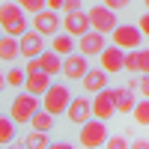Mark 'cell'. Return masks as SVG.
I'll list each match as a JSON object with an SVG mask.
<instances>
[{
  "label": "cell",
  "instance_id": "3957f363",
  "mask_svg": "<svg viewBox=\"0 0 149 149\" xmlns=\"http://www.w3.org/2000/svg\"><path fill=\"white\" fill-rule=\"evenodd\" d=\"M72 104V95H69V86L66 84H51L45 93V110H51V113H66Z\"/></svg>",
  "mask_w": 149,
  "mask_h": 149
},
{
  "label": "cell",
  "instance_id": "836d02e7",
  "mask_svg": "<svg viewBox=\"0 0 149 149\" xmlns=\"http://www.w3.org/2000/svg\"><path fill=\"white\" fill-rule=\"evenodd\" d=\"M140 30H143V36H149V12L140 15Z\"/></svg>",
  "mask_w": 149,
  "mask_h": 149
},
{
  "label": "cell",
  "instance_id": "8fae6325",
  "mask_svg": "<svg viewBox=\"0 0 149 149\" xmlns=\"http://www.w3.org/2000/svg\"><path fill=\"white\" fill-rule=\"evenodd\" d=\"M104 48H107L104 33H98V30L84 33V36H81V42H78V51H81V54H86V57H102Z\"/></svg>",
  "mask_w": 149,
  "mask_h": 149
},
{
  "label": "cell",
  "instance_id": "4316f807",
  "mask_svg": "<svg viewBox=\"0 0 149 149\" xmlns=\"http://www.w3.org/2000/svg\"><path fill=\"white\" fill-rule=\"evenodd\" d=\"M125 69H128V72H140V48L125 51Z\"/></svg>",
  "mask_w": 149,
  "mask_h": 149
},
{
  "label": "cell",
  "instance_id": "484cf974",
  "mask_svg": "<svg viewBox=\"0 0 149 149\" xmlns=\"http://www.w3.org/2000/svg\"><path fill=\"white\" fill-rule=\"evenodd\" d=\"M3 33H9V36H24V33H27V21H24V15L15 18V21H9V24H3Z\"/></svg>",
  "mask_w": 149,
  "mask_h": 149
},
{
  "label": "cell",
  "instance_id": "7a4b0ae2",
  "mask_svg": "<svg viewBox=\"0 0 149 149\" xmlns=\"http://www.w3.org/2000/svg\"><path fill=\"white\" fill-rule=\"evenodd\" d=\"M36 110H39V102H36V95L24 90L21 95H15V102L9 104V116L15 119L18 125H24V122H30V119H33Z\"/></svg>",
  "mask_w": 149,
  "mask_h": 149
},
{
  "label": "cell",
  "instance_id": "74e56055",
  "mask_svg": "<svg viewBox=\"0 0 149 149\" xmlns=\"http://www.w3.org/2000/svg\"><path fill=\"white\" fill-rule=\"evenodd\" d=\"M143 3H146V9H149V0H143Z\"/></svg>",
  "mask_w": 149,
  "mask_h": 149
},
{
  "label": "cell",
  "instance_id": "ba28073f",
  "mask_svg": "<svg viewBox=\"0 0 149 149\" xmlns=\"http://www.w3.org/2000/svg\"><path fill=\"white\" fill-rule=\"evenodd\" d=\"M90 72V66H86V54H69L63 60V74H66V81H84V74Z\"/></svg>",
  "mask_w": 149,
  "mask_h": 149
},
{
  "label": "cell",
  "instance_id": "7c38bea8",
  "mask_svg": "<svg viewBox=\"0 0 149 149\" xmlns=\"http://www.w3.org/2000/svg\"><path fill=\"white\" fill-rule=\"evenodd\" d=\"M69 122H74V125H84L86 119L93 116V102L86 95H78V98H72V104H69Z\"/></svg>",
  "mask_w": 149,
  "mask_h": 149
},
{
  "label": "cell",
  "instance_id": "e575fe53",
  "mask_svg": "<svg viewBox=\"0 0 149 149\" xmlns=\"http://www.w3.org/2000/svg\"><path fill=\"white\" fill-rule=\"evenodd\" d=\"M72 9H81V0H66V12H72Z\"/></svg>",
  "mask_w": 149,
  "mask_h": 149
},
{
  "label": "cell",
  "instance_id": "d590c367",
  "mask_svg": "<svg viewBox=\"0 0 149 149\" xmlns=\"http://www.w3.org/2000/svg\"><path fill=\"white\" fill-rule=\"evenodd\" d=\"M146 146H149V140H143V137L134 140V149H146Z\"/></svg>",
  "mask_w": 149,
  "mask_h": 149
},
{
  "label": "cell",
  "instance_id": "8992f818",
  "mask_svg": "<svg viewBox=\"0 0 149 149\" xmlns=\"http://www.w3.org/2000/svg\"><path fill=\"white\" fill-rule=\"evenodd\" d=\"M116 113V98H113V90H102V93H95V98H93V116H98V119H110Z\"/></svg>",
  "mask_w": 149,
  "mask_h": 149
},
{
  "label": "cell",
  "instance_id": "4dcf8cb0",
  "mask_svg": "<svg viewBox=\"0 0 149 149\" xmlns=\"http://www.w3.org/2000/svg\"><path fill=\"white\" fill-rule=\"evenodd\" d=\"M104 146H110V149H122V146H128V140L116 134V137H107V143H104Z\"/></svg>",
  "mask_w": 149,
  "mask_h": 149
},
{
  "label": "cell",
  "instance_id": "d6986e66",
  "mask_svg": "<svg viewBox=\"0 0 149 149\" xmlns=\"http://www.w3.org/2000/svg\"><path fill=\"white\" fill-rule=\"evenodd\" d=\"M30 125H33L36 131H51V128H54V113H51V110H45V107H39V110L33 113Z\"/></svg>",
  "mask_w": 149,
  "mask_h": 149
},
{
  "label": "cell",
  "instance_id": "5bb4252c",
  "mask_svg": "<svg viewBox=\"0 0 149 149\" xmlns=\"http://www.w3.org/2000/svg\"><path fill=\"white\" fill-rule=\"evenodd\" d=\"M42 51H45V39H42V33H36V30L30 33V30H27V33L21 36V57H24V60L39 57Z\"/></svg>",
  "mask_w": 149,
  "mask_h": 149
},
{
  "label": "cell",
  "instance_id": "6da1fadb",
  "mask_svg": "<svg viewBox=\"0 0 149 149\" xmlns=\"http://www.w3.org/2000/svg\"><path fill=\"white\" fill-rule=\"evenodd\" d=\"M81 146L86 149H95V146H104L107 143V125H104V119H98V116H90L81 125Z\"/></svg>",
  "mask_w": 149,
  "mask_h": 149
},
{
  "label": "cell",
  "instance_id": "d4e9b609",
  "mask_svg": "<svg viewBox=\"0 0 149 149\" xmlns=\"http://www.w3.org/2000/svg\"><path fill=\"white\" fill-rule=\"evenodd\" d=\"M134 119H137V125H149V98H140L134 104Z\"/></svg>",
  "mask_w": 149,
  "mask_h": 149
},
{
  "label": "cell",
  "instance_id": "44dd1931",
  "mask_svg": "<svg viewBox=\"0 0 149 149\" xmlns=\"http://www.w3.org/2000/svg\"><path fill=\"white\" fill-rule=\"evenodd\" d=\"M15 125L18 122L12 116H0V146H6V143L15 140Z\"/></svg>",
  "mask_w": 149,
  "mask_h": 149
},
{
  "label": "cell",
  "instance_id": "2e32d148",
  "mask_svg": "<svg viewBox=\"0 0 149 149\" xmlns=\"http://www.w3.org/2000/svg\"><path fill=\"white\" fill-rule=\"evenodd\" d=\"M18 57H21V39L3 33V39H0V60L12 63V60H18Z\"/></svg>",
  "mask_w": 149,
  "mask_h": 149
},
{
  "label": "cell",
  "instance_id": "52a82bcc",
  "mask_svg": "<svg viewBox=\"0 0 149 149\" xmlns=\"http://www.w3.org/2000/svg\"><path fill=\"white\" fill-rule=\"evenodd\" d=\"M63 27H66V33H72V36H81L84 33H90V12H81V9H72V12H66V21H63Z\"/></svg>",
  "mask_w": 149,
  "mask_h": 149
},
{
  "label": "cell",
  "instance_id": "1f68e13d",
  "mask_svg": "<svg viewBox=\"0 0 149 149\" xmlns=\"http://www.w3.org/2000/svg\"><path fill=\"white\" fill-rule=\"evenodd\" d=\"M140 72L149 74V48H140Z\"/></svg>",
  "mask_w": 149,
  "mask_h": 149
},
{
  "label": "cell",
  "instance_id": "83f0119b",
  "mask_svg": "<svg viewBox=\"0 0 149 149\" xmlns=\"http://www.w3.org/2000/svg\"><path fill=\"white\" fill-rule=\"evenodd\" d=\"M21 6H24V12H42L45 6H48V0H21Z\"/></svg>",
  "mask_w": 149,
  "mask_h": 149
},
{
  "label": "cell",
  "instance_id": "8d00e7d4",
  "mask_svg": "<svg viewBox=\"0 0 149 149\" xmlns=\"http://www.w3.org/2000/svg\"><path fill=\"white\" fill-rule=\"evenodd\" d=\"M6 86H9V84H6V72H0V93H3Z\"/></svg>",
  "mask_w": 149,
  "mask_h": 149
},
{
  "label": "cell",
  "instance_id": "603a6c76",
  "mask_svg": "<svg viewBox=\"0 0 149 149\" xmlns=\"http://www.w3.org/2000/svg\"><path fill=\"white\" fill-rule=\"evenodd\" d=\"M6 84H9V86H18V90H21V86L27 84V69H18V66H12V69L6 72Z\"/></svg>",
  "mask_w": 149,
  "mask_h": 149
},
{
  "label": "cell",
  "instance_id": "e0dca14e",
  "mask_svg": "<svg viewBox=\"0 0 149 149\" xmlns=\"http://www.w3.org/2000/svg\"><path fill=\"white\" fill-rule=\"evenodd\" d=\"M113 98H116V113H134V90L125 84L119 86V90H113Z\"/></svg>",
  "mask_w": 149,
  "mask_h": 149
},
{
  "label": "cell",
  "instance_id": "9a60e30c",
  "mask_svg": "<svg viewBox=\"0 0 149 149\" xmlns=\"http://www.w3.org/2000/svg\"><path fill=\"white\" fill-rule=\"evenodd\" d=\"M84 90L86 93H102L107 90V72L104 69H90L84 74Z\"/></svg>",
  "mask_w": 149,
  "mask_h": 149
},
{
  "label": "cell",
  "instance_id": "7402d4cb",
  "mask_svg": "<svg viewBox=\"0 0 149 149\" xmlns=\"http://www.w3.org/2000/svg\"><path fill=\"white\" fill-rule=\"evenodd\" d=\"M54 51L57 54H63V57H69V54H74V42H72V33H66V36H54Z\"/></svg>",
  "mask_w": 149,
  "mask_h": 149
},
{
  "label": "cell",
  "instance_id": "f546056e",
  "mask_svg": "<svg viewBox=\"0 0 149 149\" xmlns=\"http://www.w3.org/2000/svg\"><path fill=\"white\" fill-rule=\"evenodd\" d=\"M128 3H131V0H104V6H107V9H113V12H122Z\"/></svg>",
  "mask_w": 149,
  "mask_h": 149
},
{
  "label": "cell",
  "instance_id": "ac0fdd59",
  "mask_svg": "<svg viewBox=\"0 0 149 149\" xmlns=\"http://www.w3.org/2000/svg\"><path fill=\"white\" fill-rule=\"evenodd\" d=\"M39 63H42V69H45L48 74H63V54H57L54 48L39 54Z\"/></svg>",
  "mask_w": 149,
  "mask_h": 149
},
{
  "label": "cell",
  "instance_id": "277c9868",
  "mask_svg": "<svg viewBox=\"0 0 149 149\" xmlns=\"http://www.w3.org/2000/svg\"><path fill=\"white\" fill-rule=\"evenodd\" d=\"M110 36H113V45L131 51V48H140L143 30H140V24H116V30L110 33Z\"/></svg>",
  "mask_w": 149,
  "mask_h": 149
},
{
  "label": "cell",
  "instance_id": "d6a6232c",
  "mask_svg": "<svg viewBox=\"0 0 149 149\" xmlns=\"http://www.w3.org/2000/svg\"><path fill=\"white\" fill-rule=\"evenodd\" d=\"M48 9H54V12H66V0H48Z\"/></svg>",
  "mask_w": 149,
  "mask_h": 149
},
{
  "label": "cell",
  "instance_id": "f1b7e54d",
  "mask_svg": "<svg viewBox=\"0 0 149 149\" xmlns=\"http://www.w3.org/2000/svg\"><path fill=\"white\" fill-rule=\"evenodd\" d=\"M137 86H140V95H143V98H149V74H146V72H140Z\"/></svg>",
  "mask_w": 149,
  "mask_h": 149
},
{
  "label": "cell",
  "instance_id": "ab89813d",
  "mask_svg": "<svg viewBox=\"0 0 149 149\" xmlns=\"http://www.w3.org/2000/svg\"><path fill=\"white\" fill-rule=\"evenodd\" d=\"M18 3H21V0H18Z\"/></svg>",
  "mask_w": 149,
  "mask_h": 149
},
{
  "label": "cell",
  "instance_id": "4fadbf2b",
  "mask_svg": "<svg viewBox=\"0 0 149 149\" xmlns=\"http://www.w3.org/2000/svg\"><path fill=\"white\" fill-rule=\"evenodd\" d=\"M51 78H54V74H48L45 69L27 72V84H24V90L33 93V95H45V93H48V86H51Z\"/></svg>",
  "mask_w": 149,
  "mask_h": 149
},
{
  "label": "cell",
  "instance_id": "f35d334b",
  "mask_svg": "<svg viewBox=\"0 0 149 149\" xmlns=\"http://www.w3.org/2000/svg\"><path fill=\"white\" fill-rule=\"evenodd\" d=\"M0 39H3V33H0Z\"/></svg>",
  "mask_w": 149,
  "mask_h": 149
},
{
  "label": "cell",
  "instance_id": "30bf717a",
  "mask_svg": "<svg viewBox=\"0 0 149 149\" xmlns=\"http://www.w3.org/2000/svg\"><path fill=\"white\" fill-rule=\"evenodd\" d=\"M102 69H104L107 74L122 72V69H125V48H119V45H107L104 51H102Z\"/></svg>",
  "mask_w": 149,
  "mask_h": 149
},
{
  "label": "cell",
  "instance_id": "ffe728a7",
  "mask_svg": "<svg viewBox=\"0 0 149 149\" xmlns=\"http://www.w3.org/2000/svg\"><path fill=\"white\" fill-rule=\"evenodd\" d=\"M21 3L18 0H6V3H0V24H9V21H15L21 18Z\"/></svg>",
  "mask_w": 149,
  "mask_h": 149
},
{
  "label": "cell",
  "instance_id": "cb8c5ba5",
  "mask_svg": "<svg viewBox=\"0 0 149 149\" xmlns=\"http://www.w3.org/2000/svg\"><path fill=\"white\" fill-rule=\"evenodd\" d=\"M24 143H27L30 149H39V146H48V143H51V137H48V131H36V128H33Z\"/></svg>",
  "mask_w": 149,
  "mask_h": 149
},
{
  "label": "cell",
  "instance_id": "9c48e42d",
  "mask_svg": "<svg viewBox=\"0 0 149 149\" xmlns=\"http://www.w3.org/2000/svg\"><path fill=\"white\" fill-rule=\"evenodd\" d=\"M33 30L42 33V36H57V30H60V18H57V12H54V9H42V12H36V15H33Z\"/></svg>",
  "mask_w": 149,
  "mask_h": 149
},
{
  "label": "cell",
  "instance_id": "5b68a950",
  "mask_svg": "<svg viewBox=\"0 0 149 149\" xmlns=\"http://www.w3.org/2000/svg\"><path fill=\"white\" fill-rule=\"evenodd\" d=\"M90 24H93V30L110 36V33L116 30V12L107 9L104 3H102V6H93V9H90Z\"/></svg>",
  "mask_w": 149,
  "mask_h": 149
}]
</instances>
